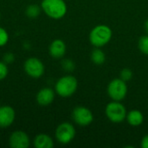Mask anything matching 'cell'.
Masks as SVG:
<instances>
[{
	"instance_id": "obj_1",
	"label": "cell",
	"mask_w": 148,
	"mask_h": 148,
	"mask_svg": "<svg viewBox=\"0 0 148 148\" xmlns=\"http://www.w3.org/2000/svg\"><path fill=\"white\" fill-rule=\"evenodd\" d=\"M113 36V31L108 25L99 24L89 33V42L95 48H101L108 44Z\"/></svg>"
},
{
	"instance_id": "obj_2",
	"label": "cell",
	"mask_w": 148,
	"mask_h": 148,
	"mask_svg": "<svg viewBox=\"0 0 148 148\" xmlns=\"http://www.w3.org/2000/svg\"><path fill=\"white\" fill-rule=\"evenodd\" d=\"M41 7L49 17L55 20L62 18L67 14L68 10L64 0H42Z\"/></svg>"
},
{
	"instance_id": "obj_3",
	"label": "cell",
	"mask_w": 148,
	"mask_h": 148,
	"mask_svg": "<svg viewBox=\"0 0 148 148\" xmlns=\"http://www.w3.org/2000/svg\"><path fill=\"white\" fill-rule=\"evenodd\" d=\"M77 88V79L71 75H67L58 79L55 85V91L61 97L66 98L72 96L76 92Z\"/></svg>"
},
{
	"instance_id": "obj_4",
	"label": "cell",
	"mask_w": 148,
	"mask_h": 148,
	"mask_svg": "<svg viewBox=\"0 0 148 148\" xmlns=\"http://www.w3.org/2000/svg\"><path fill=\"white\" fill-rule=\"evenodd\" d=\"M105 114L111 122L121 123L126 120L127 112L125 106L121 101H113L106 106Z\"/></svg>"
},
{
	"instance_id": "obj_5",
	"label": "cell",
	"mask_w": 148,
	"mask_h": 148,
	"mask_svg": "<svg viewBox=\"0 0 148 148\" xmlns=\"http://www.w3.org/2000/svg\"><path fill=\"white\" fill-rule=\"evenodd\" d=\"M108 94L113 101H121L125 99L127 94V82L121 78L112 80L108 86Z\"/></svg>"
},
{
	"instance_id": "obj_6",
	"label": "cell",
	"mask_w": 148,
	"mask_h": 148,
	"mask_svg": "<svg viewBox=\"0 0 148 148\" xmlns=\"http://www.w3.org/2000/svg\"><path fill=\"white\" fill-rule=\"evenodd\" d=\"M55 134L56 140L59 143L67 145L70 143L75 137V129L71 123L63 122L56 127Z\"/></svg>"
},
{
	"instance_id": "obj_7",
	"label": "cell",
	"mask_w": 148,
	"mask_h": 148,
	"mask_svg": "<svg viewBox=\"0 0 148 148\" xmlns=\"http://www.w3.org/2000/svg\"><path fill=\"white\" fill-rule=\"evenodd\" d=\"M23 69L29 76L35 79L42 77L45 71L43 62L36 57L28 58L23 64Z\"/></svg>"
},
{
	"instance_id": "obj_8",
	"label": "cell",
	"mask_w": 148,
	"mask_h": 148,
	"mask_svg": "<svg viewBox=\"0 0 148 148\" xmlns=\"http://www.w3.org/2000/svg\"><path fill=\"white\" fill-rule=\"evenodd\" d=\"M73 121L81 127L90 125L94 121V115L90 109L83 106L75 107L72 111Z\"/></svg>"
},
{
	"instance_id": "obj_9",
	"label": "cell",
	"mask_w": 148,
	"mask_h": 148,
	"mask_svg": "<svg viewBox=\"0 0 148 148\" xmlns=\"http://www.w3.org/2000/svg\"><path fill=\"white\" fill-rule=\"evenodd\" d=\"M30 140L28 134L23 131H15L10 134L9 145L12 148H27L29 147Z\"/></svg>"
},
{
	"instance_id": "obj_10",
	"label": "cell",
	"mask_w": 148,
	"mask_h": 148,
	"mask_svg": "<svg viewBox=\"0 0 148 148\" xmlns=\"http://www.w3.org/2000/svg\"><path fill=\"white\" fill-rule=\"evenodd\" d=\"M16 113L10 106L0 107V127L7 128L11 126L15 121Z\"/></svg>"
},
{
	"instance_id": "obj_11",
	"label": "cell",
	"mask_w": 148,
	"mask_h": 148,
	"mask_svg": "<svg viewBox=\"0 0 148 148\" xmlns=\"http://www.w3.org/2000/svg\"><path fill=\"white\" fill-rule=\"evenodd\" d=\"M56 93L50 88H43L36 95V101L40 106L45 107L51 104L55 100Z\"/></svg>"
},
{
	"instance_id": "obj_12",
	"label": "cell",
	"mask_w": 148,
	"mask_h": 148,
	"mask_svg": "<svg viewBox=\"0 0 148 148\" xmlns=\"http://www.w3.org/2000/svg\"><path fill=\"white\" fill-rule=\"evenodd\" d=\"M49 55L55 59H61L66 53V44L61 39L54 40L49 45Z\"/></svg>"
},
{
	"instance_id": "obj_13",
	"label": "cell",
	"mask_w": 148,
	"mask_h": 148,
	"mask_svg": "<svg viewBox=\"0 0 148 148\" xmlns=\"http://www.w3.org/2000/svg\"><path fill=\"white\" fill-rule=\"evenodd\" d=\"M34 146L36 148H52L54 147V141L49 135L39 134L34 140Z\"/></svg>"
},
{
	"instance_id": "obj_14",
	"label": "cell",
	"mask_w": 148,
	"mask_h": 148,
	"mask_svg": "<svg viewBox=\"0 0 148 148\" xmlns=\"http://www.w3.org/2000/svg\"><path fill=\"white\" fill-rule=\"evenodd\" d=\"M126 120L130 126L139 127L143 123L144 116H143V114L140 110L134 109V110H131L130 112L127 113Z\"/></svg>"
},
{
	"instance_id": "obj_15",
	"label": "cell",
	"mask_w": 148,
	"mask_h": 148,
	"mask_svg": "<svg viewBox=\"0 0 148 148\" xmlns=\"http://www.w3.org/2000/svg\"><path fill=\"white\" fill-rule=\"evenodd\" d=\"M91 61L96 65H101L106 61V55L101 49V48H95L90 55Z\"/></svg>"
},
{
	"instance_id": "obj_16",
	"label": "cell",
	"mask_w": 148,
	"mask_h": 148,
	"mask_svg": "<svg viewBox=\"0 0 148 148\" xmlns=\"http://www.w3.org/2000/svg\"><path fill=\"white\" fill-rule=\"evenodd\" d=\"M42 11V7L37 4H30L25 10V14L29 18L35 19L37 18Z\"/></svg>"
},
{
	"instance_id": "obj_17",
	"label": "cell",
	"mask_w": 148,
	"mask_h": 148,
	"mask_svg": "<svg viewBox=\"0 0 148 148\" xmlns=\"http://www.w3.org/2000/svg\"><path fill=\"white\" fill-rule=\"evenodd\" d=\"M138 47L141 53L148 56V35L142 36L138 42Z\"/></svg>"
},
{
	"instance_id": "obj_18",
	"label": "cell",
	"mask_w": 148,
	"mask_h": 148,
	"mask_svg": "<svg viewBox=\"0 0 148 148\" xmlns=\"http://www.w3.org/2000/svg\"><path fill=\"white\" fill-rule=\"evenodd\" d=\"M62 68L63 70L67 71V72H72L75 68V62L70 60V59H63L62 61Z\"/></svg>"
},
{
	"instance_id": "obj_19",
	"label": "cell",
	"mask_w": 148,
	"mask_h": 148,
	"mask_svg": "<svg viewBox=\"0 0 148 148\" xmlns=\"http://www.w3.org/2000/svg\"><path fill=\"white\" fill-rule=\"evenodd\" d=\"M120 78L124 82H129L133 78V71L130 69H123L120 73Z\"/></svg>"
},
{
	"instance_id": "obj_20",
	"label": "cell",
	"mask_w": 148,
	"mask_h": 148,
	"mask_svg": "<svg viewBox=\"0 0 148 148\" xmlns=\"http://www.w3.org/2000/svg\"><path fill=\"white\" fill-rule=\"evenodd\" d=\"M9 41V34L5 29L0 27V47H3Z\"/></svg>"
},
{
	"instance_id": "obj_21",
	"label": "cell",
	"mask_w": 148,
	"mask_h": 148,
	"mask_svg": "<svg viewBox=\"0 0 148 148\" xmlns=\"http://www.w3.org/2000/svg\"><path fill=\"white\" fill-rule=\"evenodd\" d=\"M9 73V69L8 66L5 62H0V81H3V79L6 78Z\"/></svg>"
},
{
	"instance_id": "obj_22",
	"label": "cell",
	"mask_w": 148,
	"mask_h": 148,
	"mask_svg": "<svg viewBox=\"0 0 148 148\" xmlns=\"http://www.w3.org/2000/svg\"><path fill=\"white\" fill-rule=\"evenodd\" d=\"M15 61V56L12 53H6L3 56V62L6 64H10Z\"/></svg>"
},
{
	"instance_id": "obj_23",
	"label": "cell",
	"mask_w": 148,
	"mask_h": 148,
	"mask_svg": "<svg viewBox=\"0 0 148 148\" xmlns=\"http://www.w3.org/2000/svg\"><path fill=\"white\" fill-rule=\"evenodd\" d=\"M140 146L142 148H148V134L143 137V139L141 140Z\"/></svg>"
},
{
	"instance_id": "obj_24",
	"label": "cell",
	"mask_w": 148,
	"mask_h": 148,
	"mask_svg": "<svg viewBox=\"0 0 148 148\" xmlns=\"http://www.w3.org/2000/svg\"><path fill=\"white\" fill-rule=\"evenodd\" d=\"M144 27H145V30L147 31V33L148 34V19L145 22V24H144Z\"/></svg>"
},
{
	"instance_id": "obj_25",
	"label": "cell",
	"mask_w": 148,
	"mask_h": 148,
	"mask_svg": "<svg viewBox=\"0 0 148 148\" xmlns=\"http://www.w3.org/2000/svg\"><path fill=\"white\" fill-rule=\"evenodd\" d=\"M0 20H1V13H0Z\"/></svg>"
}]
</instances>
